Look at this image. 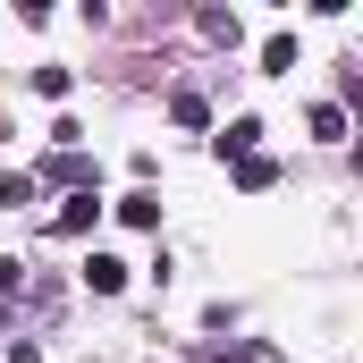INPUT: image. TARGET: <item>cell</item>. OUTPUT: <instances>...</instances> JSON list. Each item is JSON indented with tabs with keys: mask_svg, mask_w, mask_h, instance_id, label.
I'll use <instances>...</instances> for the list:
<instances>
[{
	"mask_svg": "<svg viewBox=\"0 0 363 363\" xmlns=\"http://www.w3.org/2000/svg\"><path fill=\"white\" fill-rule=\"evenodd\" d=\"M93 220H101V194L85 186V194H68V203H60V220H51V228H60V237H85Z\"/></svg>",
	"mask_w": 363,
	"mask_h": 363,
	"instance_id": "6da1fadb",
	"label": "cell"
},
{
	"mask_svg": "<svg viewBox=\"0 0 363 363\" xmlns=\"http://www.w3.org/2000/svg\"><path fill=\"white\" fill-rule=\"evenodd\" d=\"M85 287L93 296H118V287H127V262H118V254H85Z\"/></svg>",
	"mask_w": 363,
	"mask_h": 363,
	"instance_id": "7a4b0ae2",
	"label": "cell"
},
{
	"mask_svg": "<svg viewBox=\"0 0 363 363\" xmlns=\"http://www.w3.org/2000/svg\"><path fill=\"white\" fill-rule=\"evenodd\" d=\"M254 135H262V118H228L211 144H220V161H245V152H254Z\"/></svg>",
	"mask_w": 363,
	"mask_h": 363,
	"instance_id": "3957f363",
	"label": "cell"
},
{
	"mask_svg": "<svg viewBox=\"0 0 363 363\" xmlns=\"http://www.w3.org/2000/svg\"><path fill=\"white\" fill-rule=\"evenodd\" d=\"M118 220H127V228H161V194H152V186H135V194L118 203Z\"/></svg>",
	"mask_w": 363,
	"mask_h": 363,
	"instance_id": "277c9868",
	"label": "cell"
},
{
	"mask_svg": "<svg viewBox=\"0 0 363 363\" xmlns=\"http://www.w3.org/2000/svg\"><path fill=\"white\" fill-rule=\"evenodd\" d=\"M271 178H279V161H262V152H245V161H237V186H245V194H262Z\"/></svg>",
	"mask_w": 363,
	"mask_h": 363,
	"instance_id": "5b68a950",
	"label": "cell"
},
{
	"mask_svg": "<svg viewBox=\"0 0 363 363\" xmlns=\"http://www.w3.org/2000/svg\"><path fill=\"white\" fill-rule=\"evenodd\" d=\"M313 135H321V144H338V135H347V110H338V101H321V110H313Z\"/></svg>",
	"mask_w": 363,
	"mask_h": 363,
	"instance_id": "8992f818",
	"label": "cell"
},
{
	"mask_svg": "<svg viewBox=\"0 0 363 363\" xmlns=\"http://www.w3.org/2000/svg\"><path fill=\"white\" fill-rule=\"evenodd\" d=\"M68 85H77L68 68H34V93H43V101H68Z\"/></svg>",
	"mask_w": 363,
	"mask_h": 363,
	"instance_id": "52a82bcc",
	"label": "cell"
},
{
	"mask_svg": "<svg viewBox=\"0 0 363 363\" xmlns=\"http://www.w3.org/2000/svg\"><path fill=\"white\" fill-rule=\"evenodd\" d=\"M262 68H271V77H287V68H296V43H287V34H271V43H262Z\"/></svg>",
	"mask_w": 363,
	"mask_h": 363,
	"instance_id": "ba28073f",
	"label": "cell"
},
{
	"mask_svg": "<svg viewBox=\"0 0 363 363\" xmlns=\"http://www.w3.org/2000/svg\"><path fill=\"white\" fill-rule=\"evenodd\" d=\"M34 203V178H0V211H26Z\"/></svg>",
	"mask_w": 363,
	"mask_h": 363,
	"instance_id": "9c48e42d",
	"label": "cell"
},
{
	"mask_svg": "<svg viewBox=\"0 0 363 363\" xmlns=\"http://www.w3.org/2000/svg\"><path fill=\"white\" fill-rule=\"evenodd\" d=\"M9 363H43V347H26V338H17V347H9Z\"/></svg>",
	"mask_w": 363,
	"mask_h": 363,
	"instance_id": "30bf717a",
	"label": "cell"
}]
</instances>
